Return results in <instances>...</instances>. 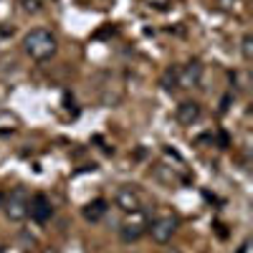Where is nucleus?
Masks as SVG:
<instances>
[{
	"mask_svg": "<svg viewBox=\"0 0 253 253\" xmlns=\"http://www.w3.org/2000/svg\"><path fill=\"white\" fill-rule=\"evenodd\" d=\"M23 48L33 61H48L58 51V38L46 28H33L23 38Z\"/></svg>",
	"mask_w": 253,
	"mask_h": 253,
	"instance_id": "1",
	"label": "nucleus"
},
{
	"mask_svg": "<svg viewBox=\"0 0 253 253\" xmlns=\"http://www.w3.org/2000/svg\"><path fill=\"white\" fill-rule=\"evenodd\" d=\"M147 228H150V218H147L142 210L134 213H126V218L119 225V238L124 243H137L142 236H147Z\"/></svg>",
	"mask_w": 253,
	"mask_h": 253,
	"instance_id": "2",
	"label": "nucleus"
},
{
	"mask_svg": "<svg viewBox=\"0 0 253 253\" xmlns=\"http://www.w3.org/2000/svg\"><path fill=\"white\" fill-rule=\"evenodd\" d=\"M28 203H31V195H28L26 187L10 190V195H5V205H3L8 220H13V223L26 220L28 218Z\"/></svg>",
	"mask_w": 253,
	"mask_h": 253,
	"instance_id": "3",
	"label": "nucleus"
},
{
	"mask_svg": "<svg viewBox=\"0 0 253 253\" xmlns=\"http://www.w3.org/2000/svg\"><path fill=\"white\" fill-rule=\"evenodd\" d=\"M175 230H177V218L175 215H162V218H157V220L150 223L147 233L152 236L155 243H167V241H172Z\"/></svg>",
	"mask_w": 253,
	"mask_h": 253,
	"instance_id": "4",
	"label": "nucleus"
},
{
	"mask_svg": "<svg viewBox=\"0 0 253 253\" xmlns=\"http://www.w3.org/2000/svg\"><path fill=\"white\" fill-rule=\"evenodd\" d=\"M28 215H31L36 223H48V220L53 218V203H51V198L43 195V193L33 195L31 203H28Z\"/></svg>",
	"mask_w": 253,
	"mask_h": 253,
	"instance_id": "5",
	"label": "nucleus"
},
{
	"mask_svg": "<svg viewBox=\"0 0 253 253\" xmlns=\"http://www.w3.org/2000/svg\"><path fill=\"white\" fill-rule=\"evenodd\" d=\"M114 203L119 210H124V213H134V210H142V198L134 187L129 185H124L117 190V195H114Z\"/></svg>",
	"mask_w": 253,
	"mask_h": 253,
	"instance_id": "6",
	"label": "nucleus"
},
{
	"mask_svg": "<svg viewBox=\"0 0 253 253\" xmlns=\"http://www.w3.org/2000/svg\"><path fill=\"white\" fill-rule=\"evenodd\" d=\"M200 79H203V66L198 61H190V63H185V66H177V86L193 89V86L200 84Z\"/></svg>",
	"mask_w": 253,
	"mask_h": 253,
	"instance_id": "7",
	"label": "nucleus"
},
{
	"mask_svg": "<svg viewBox=\"0 0 253 253\" xmlns=\"http://www.w3.org/2000/svg\"><path fill=\"white\" fill-rule=\"evenodd\" d=\"M175 117H177V122H180L182 126H193V124L200 119V104H195V101H182L180 107H177V112H175Z\"/></svg>",
	"mask_w": 253,
	"mask_h": 253,
	"instance_id": "8",
	"label": "nucleus"
},
{
	"mask_svg": "<svg viewBox=\"0 0 253 253\" xmlns=\"http://www.w3.org/2000/svg\"><path fill=\"white\" fill-rule=\"evenodd\" d=\"M107 210H109V203L96 198V200H91V203H86L81 208V215H84V220H89V223H99L104 215H107Z\"/></svg>",
	"mask_w": 253,
	"mask_h": 253,
	"instance_id": "9",
	"label": "nucleus"
},
{
	"mask_svg": "<svg viewBox=\"0 0 253 253\" xmlns=\"http://www.w3.org/2000/svg\"><path fill=\"white\" fill-rule=\"evenodd\" d=\"M160 84H162V89H175V86H177V69H167V71L162 74Z\"/></svg>",
	"mask_w": 253,
	"mask_h": 253,
	"instance_id": "10",
	"label": "nucleus"
},
{
	"mask_svg": "<svg viewBox=\"0 0 253 253\" xmlns=\"http://www.w3.org/2000/svg\"><path fill=\"white\" fill-rule=\"evenodd\" d=\"M241 56H243V61H251L253 58V36L251 33H246L243 41H241Z\"/></svg>",
	"mask_w": 253,
	"mask_h": 253,
	"instance_id": "11",
	"label": "nucleus"
},
{
	"mask_svg": "<svg viewBox=\"0 0 253 253\" xmlns=\"http://www.w3.org/2000/svg\"><path fill=\"white\" fill-rule=\"evenodd\" d=\"M20 8H23L26 13H31V15H36V13H41V8H43V0H20Z\"/></svg>",
	"mask_w": 253,
	"mask_h": 253,
	"instance_id": "12",
	"label": "nucleus"
},
{
	"mask_svg": "<svg viewBox=\"0 0 253 253\" xmlns=\"http://www.w3.org/2000/svg\"><path fill=\"white\" fill-rule=\"evenodd\" d=\"M218 5H220L223 10H228V13H230V10H236V8L241 5V0H218Z\"/></svg>",
	"mask_w": 253,
	"mask_h": 253,
	"instance_id": "13",
	"label": "nucleus"
},
{
	"mask_svg": "<svg viewBox=\"0 0 253 253\" xmlns=\"http://www.w3.org/2000/svg\"><path fill=\"white\" fill-rule=\"evenodd\" d=\"M144 3H147V5H152V8H157V10H165L170 0H144Z\"/></svg>",
	"mask_w": 253,
	"mask_h": 253,
	"instance_id": "14",
	"label": "nucleus"
},
{
	"mask_svg": "<svg viewBox=\"0 0 253 253\" xmlns=\"http://www.w3.org/2000/svg\"><path fill=\"white\" fill-rule=\"evenodd\" d=\"M43 253H58V248H53V246H51V248H43Z\"/></svg>",
	"mask_w": 253,
	"mask_h": 253,
	"instance_id": "15",
	"label": "nucleus"
},
{
	"mask_svg": "<svg viewBox=\"0 0 253 253\" xmlns=\"http://www.w3.org/2000/svg\"><path fill=\"white\" fill-rule=\"evenodd\" d=\"M3 205H5V195L0 193V210H3Z\"/></svg>",
	"mask_w": 253,
	"mask_h": 253,
	"instance_id": "16",
	"label": "nucleus"
}]
</instances>
